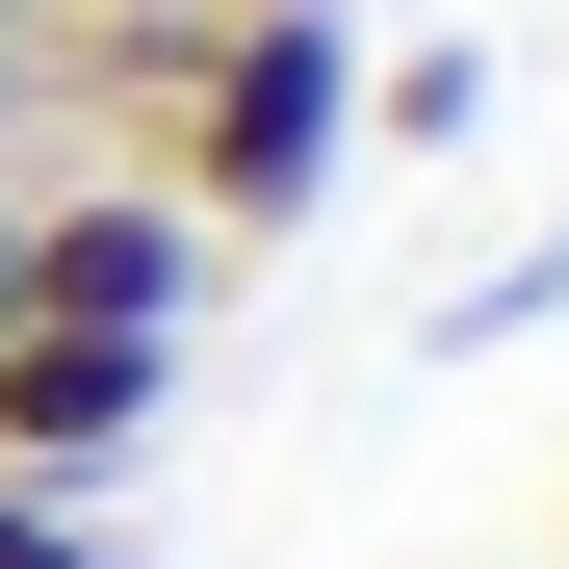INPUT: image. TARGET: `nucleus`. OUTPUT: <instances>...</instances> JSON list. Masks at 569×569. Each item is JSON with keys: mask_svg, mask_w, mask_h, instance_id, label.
<instances>
[{"mask_svg": "<svg viewBox=\"0 0 569 569\" xmlns=\"http://www.w3.org/2000/svg\"><path fill=\"white\" fill-rule=\"evenodd\" d=\"M181 415V337H0V492H104V466Z\"/></svg>", "mask_w": 569, "mask_h": 569, "instance_id": "obj_3", "label": "nucleus"}, {"mask_svg": "<svg viewBox=\"0 0 569 569\" xmlns=\"http://www.w3.org/2000/svg\"><path fill=\"white\" fill-rule=\"evenodd\" d=\"M466 130H492V52H362V156H466Z\"/></svg>", "mask_w": 569, "mask_h": 569, "instance_id": "obj_4", "label": "nucleus"}, {"mask_svg": "<svg viewBox=\"0 0 569 569\" xmlns=\"http://www.w3.org/2000/svg\"><path fill=\"white\" fill-rule=\"evenodd\" d=\"M0 337H27V181H0Z\"/></svg>", "mask_w": 569, "mask_h": 569, "instance_id": "obj_7", "label": "nucleus"}, {"mask_svg": "<svg viewBox=\"0 0 569 569\" xmlns=\"http://www.w3.org/2000/svg\"><path fill=\"white\" fill-rule=\"evenodd\" d=\"M0 569H130V543H104V492H0Z\"/></svg>", "mask_w": 569, "mask_h": 569, "instance_id": "obj_6", "label": "nucleus"}, {"mask_svg": "<svg viewBox=\"0 0 569 569\" xmlns=\"http://www.w3.org/2000/svg\"><path fill=\"white\" fill-rule=\"evenodd\" d=\"M543 311H569V233H518L492 284H466V311H440V362H492V337H543Z\"/></svg>", "mask_w": 569, "mask_h": 569, "instance_id": "obj_5", "label": "nucleus"}, {"mask_svg": "<svg viewBox=\"0 0 569 569\" xmlns=\"http://www.w3.org/2000/svg\"><path fill=\"white\" fill-rule=\"evenodd\" d=\"M181 208H208V259H284L362 181V27L337 0H259V27H181V78H156V130H130Z\"/></svg>", "mask_w": 569, "mask_h": 569, "instance_id": "obj_1", "label": "nucleus"}, {"mask_svg": "<svg viewBox=\"0 0 569 569\" xmlns=\"http://www.w3.org/2000/svg\"><path fill=\"white\" fill-rule=\"evenodd\" d=\"M27 311L52 337H208L233 259H208V208L156 156H27Z\"/></svg>", "mask_w": 569, "mask_h": 569, "instance_id": "obj_2", "label": "nucleus"}, {"mask_svg": "<svg viewBox=\"0 0 569 569\" xmlns=\"http://www.w3.org/2000/svg\"><path fill=\"white\" fill-rule=\"evenodd\" d=\"M130 27H259V0H130Z\"/></svg>", "mask_w": 569, "mask_h": 569, "instance_id": "obj_8", "label": "nucleus"}]
</instances>
